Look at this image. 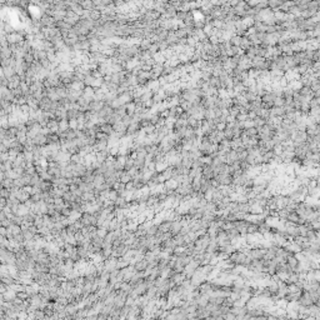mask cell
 Wrapping results in <instances>:
<instances>
[{
    "label": "cell",
    "instance_id": "30bf717a",
    "mask_svg": "<svg viewBox=\"0 0 320 320\" xmlns=\"http://www.w3.org/2000/svg\"><path fill=\"white\" fill-rule=\"evenodd\" d=\"M3 297H4V300L5 301H11V300L16 297V293L13 290V289L7 288V289H5V291L3 293Z\"/></svg>",
    "mask_w": 320,
    "mask_h": 320
},
{
    "label": "cell",
    "instance_id": "52a82bcc",
    "mask_svg": "<svg viewBox=\"0 0 320 320\" xmlns=\"http://www.w3.org/2000/svg\"><path fill=\"white\" fill-rule=\"evenodd\" d=\"M46 128L50 130V133H56L59 130V120L56 119H50L46 124Z\"/></svg>",
    "mask_w": 320,
    "mask_h": 320
},
{
    "label": "cell",
    "instance_id": "7dc6e473",
    "mask_svg": "<svg viewBox=\"0 0 320 320\" xmlns=\"http://www.w3.org/2000/svg\"><path fill=\"white\" fill-rule=\"evenodd\" d=\"M69 129H73V130L78 129V120L76 119H70L69 120Z\"/></svg>",
    "mask_w": 320,
    "mask_h": 320
},
{
    "label": "cell",
    "instance_id": "6125c7cd",
    "mask_svg": "<svg viewBox=\"0 0 320 320\" xmlns=\"http://www.w3.org/2000/svg\"><path fill=\"white\" fill-rule=\"evenodd\" d=\"M4 114H5V113H4V109L1 108V105H0V115H4Z\"/></svg>",
    "mask_w": 320,
    "mask_h": 320
},
{
    "label": "cell",
    "instance_id": "ac0fdd59",
    "mask_svg": "<svg viewBox=\"0 0 320 320\" xmlns=\"http://www.w3.org/2000/svg\"><path fill=\"white\" fill-rule=\"evenodd\" d=\"M94 185H95V188H99V186L101 184H104L105 183V176H104V174H99V175H94Z\"/></svg>",
    "mask_w": 320,
    "mask_h": 320
},
{
    "label": "cell",
    "instance_id": "94428289",
    "mask_svg": "<svg viewBox=\"0 0 320 320\" xmlns=\"http://www.w3.org/2000/svg\"><path fill=\"white\" fill-rule=\"evenodd\" d=\"M5 303V300H4V297H3V294H0V306H3Z\"/></svg>",
    "mask_w": 320,
    "mask_h": 320
},
{
    "label": "cell",
    "instance_id": "c3c4849f",
    "mask_svg": "<svg viewBox=\"0 0 320 320\" xmlns=\"http://www.w3.org/2000/svg\"><path fill=\"white\" fill-rule=\"evenodd\" d=\"M40 213L41 214H48V208H46V203L44 200H40Z\"/></svg>",
    "mask_w": 320,
    "mask_h": 320
},
{
    "label": "cell",
    "instance_id": "681fc988",
    "mask_svg": "<svg viewBox=\"0 0 320 320\" xmlns=\"http://www.w3.org/2000/svg\"><path fill=\"white\" fill-rule=\"evenodd\" d=\"M46 208H48V215H53L54 213H55V205L53 204H46Z\"/></svg>",
    "mask_w": 320,
    "mask_h": 320
},
{
    "label": "cell",
    "instance_id": "680465c9",
    "mask_svg": "<svg viewBox=\"0 0 320 320\" xmlns=\"http://www.w3.org/2000/svg\"><path fill=\"white\" fill-rule=\"evenodd\" d=\"M78 188H79V185H76V184H74V183H71V184L69 185V190H70V191H74V190H76Z\"/></svg>",
    "mask_w": 320,
    "mask_h": 320
},
{
    "label": "cell",
    "instance_id": "4316f807",
    "mask_svg": "<svg viewBox=\"0 0 320 320\" xmlns=\"http://www.w3.org/2000/svg\"><path fill=\"white\" fill-rule=\"evenodd\" d=\"M0 183H1L3 188H7V189H10V188H13V186H14V180L13 179H9V178H4Z\"/></svg>",
    "mask_w": 320,
    "mask_h": 320
},
{
    "label": "cell",
    "instance_id": "9f6ffc18",
    "mask_svg": "<svg viewBox=\"0 0 320 320\" xmlns=\"http://www.w3.org/2000/svg\"><path fill=\"white\" fill-rule=\"evenodd\" d=\"M10 224H11V220H10V219H8V218H5V219H3V220H1V225H3V226H5V228H8Z\"/></svg>",
    "mask_w": 320,
    "mask_h": 320
},
{
    "label": "cell",
    "instance_id": "f546056e",
    "mask_svg": "<svg viewBox=\"0 0 320 320\" xmlns=\"http://www.w3.org/2000/svg\"><path fill=\"white\" fill-rule=\"evenodd\" d=\"M130 180H133V179H131V176H130V174H129V173H128V171H126L125 169H124V173H123L122 176H120L119 182H120V183H124V184H126V183H129Z\"/></svg>",
    "mask_w": 320,
    "mask_h": 320
},
{
    "label": "cell",
    "instance_id": "8992f818",
    "mask_svg": "<svg viewBox=\"0 0 320 320\" xmlns=\"http://www.w3.org/2000/svg\"><path fill=\"white\" fill-rule=\"evenodd\" d=\"M98 131H103V133H105V134H111V133L114 131L113 130V125L109 124V123H101V124H98Z\"/></svg>",
    "mask_w": 320,
    "mask_h": 320
},
{
    "label": "cell",
    "instance_id": "1f68e13d",
    "mask_svg": "<svg viewBox=\"0 0 320 320\" xmlns=\"http://www.w3.org/2000/svg\"><path fill=\"white\" fill-rule=\"evenodd\" d=\"M21 234H23V237L25 240H33L34 239V233L30 230V229H26V230H21Z\"/></svg>",
    "mask_w": 320,
    "mask_h": 320
},
{
    "label": "cell",
    "instance_id": "60d3db41",
    "mask_svg": "<svg viewBox=\"0 0 320 320\" xmlns=\"http://www.w3.org/2000/svg\"><path fill=\"white\" fill-rule=\"evenodd\" d=\"M39 175H40V178L43 179V180H51V178H53L51 175L49 174V171H48V169H46V170H44V171H41Z\"/></svg>",
    "mask_w": 320,
    "mask_h": 320
},
{
    "label": "cell",
    "instance_id": "e575fe53",
    "mask_svg": "<svg viewBox=\"0 0 320 320\" xmlns=\"http://www.w3.org/2000/svg\"><path fill=\"white\" fill-rule=\"evenodd\" d=\"M258 231V225L253 224V223H249V225L246 228V234H255Z\"/></svg>",
    "mask_w": 320,
    "mask_h": 320
},
{
    "label": "cell",
    "instance_id": "4fadbf2b",
    "mask_svg": "<svg viewBox=\"0 0 320 320\" xmlns=\"http://www.w3.org/2000/svg\"><path fill=\"white\" fill-rule=\"evenodd\" d=\"M11 56H13V50L10 49V46L3 48V49L0 50V60L1 59H9Z\"/></svg>",
    "mask_w": 320,
    "mask_h": 320
},
{
    "label": "cell",
    "instance_id": "816d5d0a",
    "mask_svg": "<svg viewBox=\"0 0 320 320\" xmlns=\"http://www.w3.org/2000/svg\"><path fill=\"white\" fill-rule=\"evenodd\" d=\"M70 213H71V209H70L69 206H64L62 210H60V214L64 215V216H69Z\"/></svg>",
    "mask_w": 320,
    "mask_h": 320
},
{
    "label": "cell",
    "instance_id": "ba28073f",
    "mask_svg": "<svg viewBox=\"0 0 320 320\" xmlns=\"http://www.w3.org/2000/svg\"><path fill=\"white\" fill-rule=\"evenodd\" d=\"M108 155H109V152H108V149L101 150V152H96V153H95L96 161H99L100 164H103V163L105 161V159L108 158Z\"/></svg>",
    "mask_w": 320,
    "mask_h": 320
},
{
    "label": "cell",
    "instance_id": "5bb4252c",
    "mask_svg": "<svg viewBox=\"0 0 320 320\" xmlns=\"http://www.w3.org/2000/svg\"><path fill=\"white\" fill-rule=\"evenodd\" d=\"M170 228H171V221H163L158 225V230L161 231V233H166V231H170Z\"/></svg>",
    "mask_w": 320,
    "mask_h": 320
},
{
    "label": "cell",
    "instance_id": "bcb514c9",
    "mask_svg": "<svg viewBox=\"0 0 320 320\" xmlns=\"http://www.w3.org/2000/svg\"><path fill=\"white\" fill-rule=\"evenodd\" d=\"M11 93H13V95H14V98H19V96H23V92H21V89H20V86H18V88H15V89H13V90H11Z\"/></svg>",
    "mask_w": 320,
    "mask_h": 320
},
{
    "label": "cell",
    "instance_id": "e0dca14e",
    "mask_svg": "<svg viewBox=\"0 0 320 320\" xmlns=\"http://www.w3.org/2000/svg\"><path fill=\"white\" fill-rule=\"evenodd\" d=\"M286 220H289V221H291V223H294V224H299V221H300V216L295 213V211H290V213L288 214V216H286Z\"/></svg>",
    "mask_w": 320,
    "mask_h": 320
},
{
    "label": "cell",
    "instance_id": "f35d334b",
    "mask_svg": "<svg viewBox=\"0 0 320 320\" xmlns=\"http://www.w3.org/2000/svg\"><path fill=\"white\" fill-rule=\"evenodd\" d=\"M10 196V190L9 189H7V188H0V198H9Z\"/></svg>",
    "mask_w": 320,
    "mask_h": 320
},
{
    "label": "cell",
    "instance_id": "ab89813d",
    "mask_svg": "<svg viewBox=\"0 0 320 320\" xmlns=\"http://www.w3.org/2000/svg\"><path fill=\"white\" fill-rule=\"evenodd\" d=\"M80 216H81V213H80V211L71 210V213H70V215H69V218H71L73 220H78V219H80Z\"/></svg>",
    "mask_w": 320,
    "mask_h": 320
},
{
    "label": "cell",
    "instance_id": "cb8c5ba5",
    "mask_svg": "<svg viewBox=\"0 0 320 320\" xmlns=\"http://www.w3.org/2000/svg\"><path fill=\"white\" fill-rule=\"evenodd\" d=\"M68 129H69V120L68 119L59 120V130L58 131H66Z\"/></svg>",
    "mask_w": 320,
    "mask_h": 320
},
{
    "label": "cell",
    "instance_id": "8d00e7d4",
    "mask_svg": "<svg viewBox=\"0 0 320 320\" xmlns=\"http://www.w3.org/2000/svg\"><path fill=\"white\" fill-rule=\"evenodd\" d=\"M131 166H134V159L130 158V156L128 155V158H126V160H125L124 169H125V170H129V169H130Z\"/></svg>",
    "mask_w": 320,
    "mask_h": 320
},
{
    "label": "cell",
    "instance_id": "ffe728a7",
    "mask_svg": "<svg viewBox=\"0 0 320 320\" xmlns=\"http://www.w3.org/2000/svg\"><path fill=\"white\" fill-rule=\"evenodd\" d=\"M3 74L4 76L7 78V79H9L10 76H13L15 75V68H13V66H8V68H3Z\"/></svg>",
    "mask_w": 320,
    "mask_h": 320
},
{
    "label": "cell",
    "instance_id": "f6af8a7d",
    "mask_svg": "<svg viewBox=\"0 0 320 320\" xmlns=\"http://www.w3.org/2000/svg\"><path fill=\"white\" fill-rule=\"evenodd\" d=\"M3 168H4V171H7V170H10V169H13V161H10V160L4 161V163H3Z\"/></svg>",
    "mask_w": 320,
    "mask_h": 320
},
{
    "label": "cell",
    "instance_id": "6da1fadb",
    "mask_svg": "<svg viewBox=\"0 0 320 320\" xmlns=\"http://www.w3.org/2000/svg\"><path fill=\"white\" fill-rule=\"evenodd\" d=\"M40 24H41V26H44V28H53L56 24V21L51 15H44L40 19Z\"/></svg>",
    "mask_w": 320,
    "mask_h": 320
},
{
    "label": "cell",
    "instance_id": "ee69618b",
    "mask_svg": "<svg viewBox=\"0 0 320 320\" xmlns=\"http://www.w3.org/2000/svg\"><path fill=\"white\" fill-rule=\"evenodd\" d=\"M134 166L136 169H141L144 166V159H139V158L134 159Z\"/></svg>",
    "mask_w": 320,
    "mask_h": 320
},
{
    "label": "cell",
    "instance_id": "6f0895ef",
    "mask_svg": "<svg viewBox=\"0 0 320 320\" xmlns=\"http://www.w3.org/2000/svg\"><path fill=\"white\" fill-rule=\"evenodd\" d=\"M0 235H4V237H7V228L3 226V225H0Z\"/></svg>",
    "mask_w": 320,
    "mask_h": 320
},
{
    "label": "cell",
    "instance_id": "3957f363",
    "mask_svg": "<svg viewBox=\"0 0 320 320\" xmlns=\"http://www.w3.org/2000/svg\"><path fill=\"white\" fill-rule=\"evenodd\" d=\"M116 260H118V258H114V256H109V258H106L105 260H104V268L106 270H114L116 268Z\"/></svg>",
    "mask_w": 320,
    "mask_h": 320
},
{
    "label": "cell",
    "instance_id": "91938a15",
    "mask_svg": "<svg viewBox=\"0 0 320 320\" xmlns=\"http://www.w3.org/2000/svg\"><path fill=\"white\" fill-rule=\"evenodd\" d=\"M71 193H73V194H74L76 198H78V196H81V194H83V191H81L79 188H78L76 190H74V191H71Z\"/></svg>",
    "mask_w": 320,
    "mask_h": 320
},
{
    "label": "cell",
    "instance_id": "d6a6232c",
    "mask_svg": "<svg viewBox=\"0 0 320 320\" xmlns=\"http://www.w3.org/2000/svg\"><path fill=\"white\" fill-rule=\"evenodd\" d=\"M271 150H273V153L275 155H281V153L284 152V146L281 145V143H279V144H275Z\"/></svg>",
    "mask_w": 320,
    "mask_h": 320
},
{
    "label": "cell",
    "instance_id": "d6986e66",
    "mask_svg": "<svg viewBox=\"0 0 320 320\" xmlns=\"http://www.w3.org/2000/svg\"><path fill=\"white\" fill-rule=\"evenodd\" d=\"M70 163H73V164H84V158L83 156H80L79 154H71L70 155Z\"/></svg>",
    "mask_w": 320,
    "mask_h": 320
},
{
    "label": "cell",
    "instance_id": "9c48e42d",
    "mask_svg": "<svg viewBox=\"0 0 320 320\" xmlns=\"http://www.w3.org/2000/svg\"><path fill=\"white\" fill-rule=\"evenodd\" d=\"M148 267V260L146 259H140V260H138L135 264H134V269L136 271H143V270H145Z\"/></svg>",
    "mask_w": 320,
    "mask_h": 320
},
{
    "label": "cell",
    "instance_id": "5b68a950",
    "mask_svg": "<svg viewBox=\"0 0 320 320\" xmlns=\"http://www.w3.org/2000/svg\"><path fill=\"white\" fill-rule=\"evenodd\" d=\"M33 143H34V145H37V146H44V145H46V136L43 135L41 133H39V134H37L33 138Z\"/></svg>",
    "mask_w": 320,
    "mask_h": 320
},
{
    "label": "cell",
    "instance_id": "8fae6325",
    "mask_svg": "<svg viewBox=\"0 0 320 320\" xmlns=\"http://www.w3.org/2000/svg\"><path fill=\"white\" fill-rule=\"evenodd\" d=\"M37 186H39V189L41 191H49L53 188V184H51L50 180H41V182L39 183V185H37Z\"/></svg>",
    "mask_w": 320,
    "mask_h": 320
},
{
    "label": "cell",
    "instance_id": "603a6c76",
    "mask_svg": "<svg viewBox=\"0 0 320 320\" xmlns=\"http://www.w3.org/2000/svg\"><path fill=\"white\" fill-rule=\"evenodd\" d=\"M173 170H174V168H173V166H170V165H169L168 168H165L164 170L161 171V175H163V176H164V179H165V180H168V179H171V175H173Z\"/></svg>",
    "mask_w": 320,
    "mask_h": 320
},
{
    "label": "cell",
    "instance_id": "277c9868",
    "mask_svg": "<svg viewBox=\"0 0 320 320\" xmlns=\"http://www.w3.org/2000/svg\"><path fill=\"white\" fill-rule=\"evenodd\" d=\"M86 173V166L84 164H73V175L74 176H83Z\"/></svg>",
    "mask_w": 320,
    "mask_h": 320
},
{
    "label": "cell",
    "instance_id": "4dcf8cb0",
    "mask_svg": "<svg viewBox=\"0 0 320 320\" xmlns=\"http://www.w3.org/2000/svg\"><path fill=\"white\" fill-rule=\"evenodd\" d=\"M20 152H18L16 149H14V148H10V149H8V154H9V160L10 161H14L15 159H16V156H18V154H19Z\"/></svg>",
    "mask_w": 320,
    "mask_h": 320
},
{
    "label": "cell",
    "instance_id": "7a4b0ae2",
    "mask_svg": "<svg viewBox=\"0 0 320 320\" xmlns=\"http://www.w3.org/2000/svg\"><path fill=\"white\" fill-rule=\"evenodd\" d=\"M20 83H21V78L18 75V74H15V75L10 76L9 79H8V88H9L10 90H13V89H15V88L19 86V85H20Z\"/></svg>",
    "mask_w": 320,
    "mask_h": 320
},
{
    "label": "cell",
    "instance_id": "f5cc1de1",
    "mask_svg": "<svg viewBox=\"0 0 320 320\" xmlns=\"http://www.w3.org/2000/svg\"><path fill=\"white\" fill-rule=\"evenodd\" d=\"M7 160H9V154H8V152L0 153V161L4 163V161H7Z\"/></svg>",
    "mask_w": 320,
    "mask_h": 320
},
{
    "label": "cell",
    "instance_id": "f907efd6",
    "mask_svg": "<svg viewBox=\"0 0 320 320\" xmlns=\"http://www.w3.org/2000/svg\"><path fill=\"white\" fill-rule=\"evenodd\" d=\"M16 297L19 298V299H21V300H26V299H29V295L26 294V291H18V293H16Z\"/></svg>",
    "mask_w": 320,
    "mask_h": 320
},
{
    "label": "cell",
    "instance_id": "11a10c76",
    "mask_svg": "<svg viewBox=\"0 0 320 320\" xmlns=\"http://www.w3.org/2000/svg\"><path fill=\"white\" fill-rule=\"evenodd\" d=\"M7 206V198H0V211Z\"/></svg>",
    "mask_w": 320,
    "mask_h": 320
},
{
    "label": "cell",
    "instance_id": "74e56055",
    "mask_svg": "<svg viewBox=\"0 0 320 320\" xmlns=\"http://www.w3.org/2000/svg\"><path fill=\"white\" fill-rule=\"evenodd\" d=\"M118 196H119V193H118L116 190H114V189H110V191H109V196H108V199H109V200H111V201H115Z\"/></svg>",
    "mask_w": 320,
    "mask_h": 320
},
{
    "label": "cell",
    "instance_id": "44dd1931",
    "mask_svg": "<svg viewBox=\"0 0 320 320\" xmlns=\"http://www.w3.org/2000/svg\"><path fill=\"white\" fill-rule=\"evenodd\" d=\"M128 265H130V263L126 260V259H124L123 256H120L118 258V260H116V269H123V268H126Z\"/></svg>",
    "mask_w": 320,
    "mask_h": 320
},
{
    "label": "cell",
    "instance_id": "7402d4cb",
    "mask_svg": "<svg viewBox=\"0 0 320 320\" xmlns=\"http://www.w3.org/2000/svg\"><path fill=\"white\" fill-rule=\"evenodd\" d=\"M243 145V141H241V139L240 136L239 138H233L231 140H230V149H238L239 146Z\"/></svg>",
    "mask_w": 320,
    "mask_h": 320
},
{
    "label": "cell",
    "instance_id": "836d02e7",
    "mask_svg": "<svg viewBox=\"0 0 320 320\" xmlns=\"http://www.w3.org/2000/svg\"><path fill=\"white\" fill-rule=\"evenodd\" d=\"M23 154H24V158H25V160H26V161H33V160H34V154H33L31 150L24 149Z\"/></svg>",
    "mask_w": 320,
    "mask_h": 320
},
{
    "label": "cell",
    "instance_id": "db71d44e",
    "mask_svg": "<svg viewBox=\"0 0 320 320\" xmlns=\"http://www.w3.org/2000/svg\"><path fill=\"white\" fill-rule=\"evenodd\" d=\"M73 225L75 226V229H78V230H80V229L84 226L83 225V223H81V220L80 219H78V220H75L74 223H73Z\"/></svg>",
    "mask_w": 320,
    "mask_h": 320
},
{
    "label": "cell",
    "instance_id": "d4e9b609",
    "mask_svg": "<svg viewBox=\"0 0 320 320\" xmlns=\"http://www.w3.org/2000/svg\"><path fill=\"white\" fill-rule=\"evenodd\" d=\"M171 279L175 281V284H182V281L185 279V275H184L183 271L182 273H174L173 276H171Z\"/></svg>",
    "mask_w": 320,
    "mask_h": 320
},
{
    "label": "cell",
    "instance_id": "b9f144b4",
    "mask_svg": "<svg viewBox=\"0 0 320 320\" xmlns=\"http://www.w3.org/2000/svg\"><path fill=\"white\" fill-rule=\"evenodd\" d=\"M96 234H98L100 238H103V239H104V237H105V235L108 234V230H106L105 228L100 226V228H98V229H96Z\"/></svg>",
    "mask_w": 320,
    "mask_h": 320
},
{
    "label": "cell",
    "instance_id": "7c38bea8",
    "mask_svg": "<svg viewBox=\"0 0 320 320\" xmlns=\"http://www.w3.org/2000/svg\"><path fill=\"white\" fill-rule=\"evenodd\" d=\"M114 205L116 208H120V209H124V208H128V201L125 200V198H123L122 195H119L116 198V200L114 201Z\"/></svg>",
    "mask_w": 320,
    "mask_h": 320
},
{
    "label": "cell",
    "instance_id": "7bdbcfd3",
    "mask_svg": "<svg viewBox=\"0 0 320 320\" xmlns=\"http://www.w3.org/2000/svg\"><path fill=\"white\" fill-rule=\"evenodd\" d=\"M4 31H5V34H10V33L15 31V29H14L13 26H11L9 23L5 21V25H4Z\"/></svg>",
    "mask_w": 320,
    "mask_h": 320
},
{
    "label": "cell",
    "instance_id": "83f0119b",
    "mask_svg": "<svg viewBox=\"0 0 320 320\" xmlns=\"http://www.w3.org/2000/svg\"><path fill=\"white\" fill-rule=\"evenodd\" d=\"M7 229H8L9 231H11V234H13V235H16V234H20L21 233L20 225H16V224H10Z\"/></svg>",
    "mask_w": 320,
    "mask_h": 320
},
{
    "label": "cell",
    "instance_id": "484cf974",
    "mask_svg": "<svg viewBox=\"0 0 320 320\" xmlns=\"http://www.w3.org/2000/svg\"><path fill=\"white\" fill-rule=\"evenodd\" d=\"M109 138H110L109 134H105V133H103V131H96V134H95V139L96 140H100V141H108Z\"/></svg>",
    "mask_w": 320,
    "mask_h": 320
},
{
    "label": "cell",
    "instance_id": "f1b7e54d",
    "mask_svg": "<svg viewBox=\"0 0 320 320\" xmlns=\"http://www.w3.org/2000/svg\"><path fill=\"white\" fill-rule=\"evenodd\" d=\"M4 174H5V178H9V179H16V178H19L20 175L18 174L14 169H10V170H7V171H4Z\"/></svg>",
    "mask_w": 320,
    "mask_h": 320
},
{
    "label": "cell",
    "instance_id": "d590c367",
    "mask_svg": "<svg viewBox=\"0 0 320 320\" xmlns=\"http://www.w3.org/2000/svg\"><path fill=\"white\" fill-rule=\"evenodd\" d=\"M16 131H18V129L15 128V126H9V128L7 129V136L8 138H15L16 136Z\"/></svg>",
    "mask_w": 320,
    "mask_h": 320
},
{
    "label": "cell",
    "instance_id": "9a60e30c",
    "mask_svg": "<svg viewBox=\"0 0 320 320\" xmlns=\"http://www.w3.org/2000/svg\"><path fill=\"white\" fill-rule=\"evenodd\" d=\"M180 229H182V224H180V221L178 220H175V221H171V228H170V233L171 235L174 237V235H176L179 231H180Z\"/></svg>",
    "mask_w": 320,
    "mask_h": 320
},
{
    "label": "cell",
    "instance_id": "2e32d148",
    "mask_svg": "<svg viewBox=\"0 0 320 320\" xmlns=\"http://www.w3.org/2000/svg\"><path fill=\"white\" fill-rule=\"evenodd\" d=\"M29 208L26 206L24 203H20L19 205H18V211H16V215H20V216H24V215H26L29 213Z\"/></svg>",
    "mask_w": 320,
    "mask_h": 320
}]
</instances>
